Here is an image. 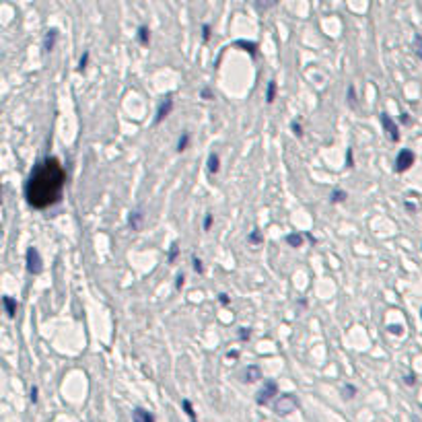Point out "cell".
Wrapping results in <instances>:
<instances>
[{
	"label": "cell",
	"instance_id": "40",
	"mask_svg": "<svg viewBox=\"0 0 422 422\" xmlns=\"http://www.w3.org/2000/svg\"><path fill=\"white\" fill-rule=\"evenodd\" d=\"M402 124H410V118H408V114H402Z\"/></svg>",
	"mask_w": 422,
	"mask_h": 422
},
{
	"label": "cell",
	"instance_id": "35",
	"mask_svg": "<svg viewBox=\"0 0 422 422\" xmlns=\"http://www.w3.org/2000/svg\"><path fill=\"white\" fill-rule=\"evenodd\" d=\"M212 220H214V219H212V214L208 212V214H206V217H204V225H202V227H204V231H208V229L212 227Z\"/></svg>",
	"mask_w": 422,
	"mask_h": 422
},
{
	"label": "cell",
	"instance_id": "41",
	"mask_svg": "<svg viewBox=\"0 0 422 422\" xmlns=\"http://www.w3.org/2000/svg\"><path fill=\"white\" fill-rule=\"evenodd\" d=\"M406 208H408L410 212H414V210H416V206H414V204H412V202H406Z\"/></svg>",
	"mask_w": 422,
	"mask_h": 422
},
{
	"label": "cell",
	"instance_id": "15",
	"mask_svg": "<svg viewBox=\"0 0 422 422\" xmlns=\"http://www.w3.org/2000/svg\"><path fill=\"white\" fill-rule=\"evenodd\" d=\"M346 198H348V194L344 192V189L336 187L334 192L330 194V202H332V204H342V202H346Z\"/></svg>",
	"mask_w": 422,
	"mask_h": 422
},
{
	"label": "cell",
	"instance_id": "37",
	"mask_svg": "<svg viewBox=\"0 0 422 422\" xmlns=\"http://www.w3.org/2000/svg\"><path fill=\"white\" fill-rule=\"evenodd\" d=\"M346 165H348V167H354V157H352V149L346 151Z\"/></svg>",
	"mask_w": 422,
	"mask_h": 422
},
{
	"label": "cell",
	"instance_id": "21",
	"mask_svg": "<svg viewBox=\"0 0 422 422\" xmlns=\"http://www.w3.org/2000/svg\"><path fill=\"white\" fill-rule=\"evenodd\" d=\"M177 255H179V245H177V241H173V243H171V247H169V255H167L169 264H175Z\"/></svg>",
	"mask_w": 422,
	"mask_h": 422
},
{
	"label": "cell",
	"instance_id": "4",
	"mask_svg": "<svg viewBox=\"0 0 422 422\" xmlns=\"http://www.w3.org/2000/svg\"><path fill=\"white\" fill-rule=\"evenodd\" d=\"M25 264H27V272L29 274H41L44 270V260L35 247H29L27 253H25Z\"/></svg>",
	"mask_w": 422,
	"mask_h": 422
},
{
	"label": "cell",
	"instance_id": "43",
	"mask_svg": "<svg viewBox=\"0 0 422 422\" xmlns=\"http://www.w3.org/2000/svg\"><path fill=\"white\" fill-rule=\"evenodd\" d=\"M420 408H422V406H420Z\"/></svg>",
	"mask_w": 422,
	"mask_h": 422
},
{
	"label": "cell",
	"instance_id": "38",
	"mask_svg": "<svg viewBox=\"0 0 422 422\" xmlns=\"http://www.w3.org/2000/svg\"><path fill=\"white\" fill-rule=\"evenodd\" d=\"M219 301H220V305H229L231 303L229 295H225V292H220V295H219Z\"/></svg>",
	"mask_w": 422,
	"mask_h": 422
},
{
	"label": "cell",
	"instance_id": "26",
	"mask_svg": "<svg viewBox=\"0 0 422 422\" xmlns=\"http://www.w3.org/2000/svg\"><path fill=\"white\" fill-rule=\"evenodd\" d=\"M414 51H416V56L422 60V35H420V33H416V35H414Z\"/></svg>",
	"mask_w": 422,
	"mask_h": 422
},
{
	"label": "cell",
	"instance_id": "19",
	"mask_svg": "<svg viewBox=\"0 0 422 422\" xmlns=\"http://www.w3.org/2000/svg\"><path fill=\"white\" fill-rule=\"evenodd\" d=\"M274 99H276V81H270L266 89V103H274Z\"/></svg>",
	"mask_w": 422,
	"mask_h": 422
},
{
	"label": "cell",
	"instance_id": "42",
	"mask_svg": "<svg viewBox=\"0 0 422 422\" xmlns=\"http://www.w3.org/2000/svg\"><path fill=\"white\" fill-rule=\"evenodd\" d=\"M420 320H422V309H420Z\"/></svg>",
	"mask_w": 422,
	"mask_h": 422
},
{
	"label": "cell",
	"instance_id": "30",
	"mask_svg": "<svg viewBox=\"0 0 422 422\" xmlns=\"http://www.w3.org/2000/svg\"><path fill=\"white\" fill-rule=\"evenodd\" d=\"M210 33H212L210 25H208V23H204V25H202V39H204V41H208V39H210Z\"/></svg>",
	"mask_w": 422,
	"mask_h": 422
},
{
	"label": "cell",
	"instance_id": "1",
	"mask_svg": "<svg viewBox=\"0 0 422 422\" xmlns=\"http://www.w3.org/2000/svg\"><path fill=\"white\" fill-rule=\"evenodd\" d=\"M66 184V171L56 157H48L39 161L25 184V198L29 206L37 210H46L54 206L62 198V189Z\"/></svg>",
	"mask_w": 422,
	"mask_h": 422
},
{
	"label": "cell",
	"instance_id": "3",
	"mask_svg": "<svg viewBox=\"0 0 422 422\" xmlns=\"http://www.w3.org/2000/svg\"><path fill=\"white\" fill-rule=\"evenodd\" d=\"M274 398H278V385H276V381H272V379H270V381H266L262 389L257 391L255 404H257V406H268Z\"/></svg>",
	"mask_w": 422,
	"mask_h": 422
},
{
	"label": "cell",
	"instance_id": "5",
	"mask_svg": "<svg viewBox=\"0 0 422 422\" xmlns=\"http://www.w3.org/2000/svg\"><path fill=\"white\" fill-rule=\"evenodd\" d=\"M414 152L408 151V149H402L398 152V157H395V171L398 173H404V171H408L412 165H414Z\"/></svg>",
	"mask_w": 422,
	"mask_h": 422
},
{
	"label": "cell",
	"instance_id": "20",
	"mask_svg": "<svg viewBox=\"0 0 422 422\" xmlns=\"http://www.w3.org/2000/svg\"><path fill=\"white\" fill-rule=\"evenodd\" d=\"M247 243H252V245H257V243H264V235L260 233V231H252L249 233V237H247Z\"/></svg>",
	"mask_w": 422,
	"mask_h": 422
},
{
	"label": "cell",
	"instance_id": "9",
	"mask_svg": "<svg viewBox=\"0 0 422 422\" xmlns=\"http://www.w3.org/2000/svg\"><path fill=\"white\" fill-rule=\"evenodd\" d=\"M260 379H262V369L257 367V365H249L245 369V373H243V381L245 383H255V381H260Z\"/></svg>",
	"mask_w": 422,
	"mask_h": 422
},
{
	"label": "cell",
	"instance_id": "11",
	"mask_svg": "<svg viewBox=\"0 0 422 422\" xmlns=\"http://www.w3.org/2000/svg\"><path fill=\"white\" fill-rule=\"evenodd\" d=\"M56 39H58V31L56 29H50L48 33H46V37H44V50L46 51H51L56 48Z\"/></svg>",
	"mask_w": 422,
	"mask_h": 422
},
{
	"label": "cell",
	"instance_id": "16",
	"mask_svg": "<svg viewBox=\"0 0 422 422\" xmlns=\"http://www.w3.org/2000/svg\"><path fill=\"white\" fill-rule=\"evenodd\" d=\"M182 408H184L186 416H187L189 420L198 422V416H196V410H194V406H192V402H189V400H182Z\"/></svg>",
	"mask_w": 422,
	"mask_h": 422
},
{
	"label": "cell",
	"instance_id": "25",
	"mask_svg": "<svg viewBox=\"0 0 422 422\" xmlns=\"http://www.w3.org/2000/svg\"><path fill=\"white\" fill-rule=\"evenodd\" d=\"M192 268H194V272L196 274H204V264H202V260L200 257H192Z\"/></svg>",
	"mask_w": 422,
	"mask_h": 422
},
{
	"label": "cell",
	"instance_id": "27",
	"mask_svg": "<svg viewBox=\"0 0 422 422\" xmlns=\"http://www.w3.org/2000/svg\"><path fill=\"white\" fill-rule=\"evenodd\" d=\"M89 51H84V54L81 56V60H79V72H84L87 70V64H89Z\"/></svg>",
	"mask_w": 422,
	"mask_h": 422
},
{
	"label": "cell",
	"instance_id": "13",
	"mask_svg": "<svg viewBox=\"0 0 422 422\" xmlns=\"http://www.w3.org/2000/svg\"><path fill=\"white\" fill-rule=\"evenodd\" d=\"M220 171V157L217 152H210L208 154V173H212V175H217Z\"/></svg>",
	"mask_w": 422,
	"mask_h": 422
},
{
	"label": "cell",
	"instance_id": "14",
	"mask_svg": "<svg viewBox=\"0 0 422 422\" xmlns=\"http://www.w3.org/2000/svg\"><path fill=\"white\" fill-rule=\"evenodd\" d=\"M2 303H4V309H6V315L13 320V317L17 315V301L13 297H2Z\"/></svg>",
	"mask_w": 422,
	"mask_h": 422
},
{
	"label": "cell",
	"instance_id": "6",
	"mask_svg": "<svg viewBox=\"0 0 422 422\" xmlns=\"http://www.w3.org/2000/svg\"><path fill=\"white\" fill-rule=\"evenodd\" d=\"M379 119H381V126H383V130L387 134V138H389L391 142H400V130H398V126H395L393 119L387 114H381Z\"/></svg>",
	"mask_w": 422,
	"mask_h": 422
},
{
	"label": "cell",
	"instance_id": "28",
	"mask_svg": "<svg viewBox=\"0 0 422 422\" xmlns=\"http://www.w3.org/2000/svg\"><path fill=\"white\" fill-rule=\"evenodd\" d=\"M290 130H292V134H295L297 138H303L305 132H303V126H301L299 122H292V124H290Z\"/></svg>",
	"mask_w": 422,
	"mask_h": 422
},
{
	"label": "cell",
	"instance_id": "33",
	"mask_svg": "<svg viewBox=\"0 0 422 422\" xmlns=\"http://www.w3.org/2000/svg\"><path fill=\"white\" fill-rule=\"evenodd\" d=\"M387 330H389V334H395V336H402V334H404V328H402V325H395V323L387 325Z\"/></svg>",
	"mask_w": 422,
	"mask_h": 422
},
{
	"label": "cell",
	"instance_id": "8",
	"mask_svg": "<svg viewBox=\"0 0 422 422\" xmlns=\"http://www.w3.org/2000/svg\"><path fill=\"white\" fill-rule=\"evenodd\" d=\"M142 220H144V210L136 208V210L130 212V217H128V225H130L132 231H138L142 227Z\"/></svg>",
	"mask_w": 422,
	"mask_h": 422
},
{
	"label": "cell",
	"instance_id": "17",
	"mask_svg": "<svg viewBox=\"0 0 422 422\" xmlns=\"http://www.w3.org/2000/svg\"><path fill=\"white\" fill-rule=\"evenodd\" d=\"M189 144V132H182V136L177 138V144H175V151L177 152H184Z\"/></svg>",
	"mask_w": 422,
	"mask_h": 422
},
{
	"label": "cell",
	"instance_id": "2",
	"mask_svg": "<svg viewBox=\"0 0 422 422\" xmlns=\"http://www.w3.org/2000/svg\"><path fill=\"white\" fill-rule=\"evenodd\" d=\"M297 408H299V400H297V395H292V393H282L276 398V402H274V412H276L278 416H288Z\"/></svg>",
	"mask_w": 422,
	"mask_h": 422
},
{
	"label": "cell",
	"instance_id": "39",
	"mask_svg": "<svg viewBox=\"0 0 422 422\" xmlns=\"http://www.w3.org/2000/svg\"><path fill=\"white\" fill-rule=\"evenodd\" d=\"M227 358H229V360H237V358H239V350H229V352H227Z\"/></svg>",
	"mask_w": 422,
	"mask_h": 422
},
{
	"label": "cell",
	"instance_id": "7",
	"mask_svg": "<svg viewBox=\"0 0 422 422\" xmlns=\"http://www.w3.org/2000/svg\"><path fill=\"white\" fill-rule=\"evenodd\" d=\"M171 109H173V97H165L161 103H159V107H157V116H154V124H161L163 119H165L169 114H171Z\"/></svg>",
	"mask_w": 422,
	"mask_h": 422
},
{
	"label": "cell",
	"instance_id": "18",
	"mask_svg": "<svg viewBox=\"0 0 422 422\" xmlns=\"http://www.w3.org/2000/svg\"><path fill=\"white\" fill-rule=\"evenodd\" d=\"M287 243L290 247H301V245H303V235H301V233H288L287 235Z\"/></svg>",
	"mask_w": 422,
	"mask_h": 422
},
{
	"label": "cell",
	"instance_id": "32",
	"mask_svg": "<svg viewBox=\"0 0 422 422\" xmlns=\"http://www.w3.org/2000/svg\"><path fill=\"white\" fill-rule=\"evenodd\" d=\"M404 383H406L408 387H414L416 385V375L414 373H408L406 377H404Z\"/></svg>",
	"mask_w": 422,
	"mask_h": 422
},
{
	"label": "cell",
	"instance_id": "23",
	"mask_svg": "<svg viewBox=\"0 0 422 422\" xmlns=\"http://www.w3.org/2000/svg\"><path fill=\"white\" fill-rule=\"evenodd\" d=\"M342 395H344V398H346V400H352V398H354V395H356V387H354V385H350V383H348V385H344Z\"/></svg>",
	"mask_w": 422,
	"mask_h": 422
},
{
	"label": "cell",
	"instance_id": "29",
	"mask_svg": "<svg viewBox=\"0 0 422 422\" xmlns=\"http://www.w3.org/2000/svg\"><path fill=\"white\" fill-rule=\"evenodd\" d=\"M237 336H239L241 342H247L249 338H252V330H249V328H239V334H237Z\"/></svg>",
	"mask_w": 422,
	"mask_h": 422
},
{
	"label": "cell",
	"instance_id": "31",
	"mask_svg": "<svg viewBox=\"0 0 422 422\" xmlns=\"http://www.w3.org/2000/svg\"><path fill=\"white\" fill-rule=\"evenodd\" d=\"M184 284H186V274L182 272V274H177V278H175V288H177V290H182V288H184Z\"/></svg>",
	"mask_w": 422,
	"mask_h": 422
},
{
	"label": "cell",
	"instance_id": "34",
	"mask_svg": "<svg viewBox=\"0 0 422 422\" xmlns=\"http://www.w3.org/2000/svg\"><path fill=\"white\" fill-rule=\"evenodd\" d=\"M200 97H202V99H206V101H208V99H212L214 95H212L210 87H202V91H200Z\"/></svg>",
	"mask_w": 422,
	"mask_h": 422
},
{
	"label": "cell",
	"instance_id": "22",
	"mask_svg": "<svg viewBox=\"0 0 422 422\" xmlns=\"http://www.w3.org/2000/svg\"><path fill=\"white\" fill-rule=\"evenodd\" d=\"M346 101H348V105H350V107H356V91H354V84H348Z\"/></svg>",
	"mask_w": 422,
	"mask_h": 422
},
{
	"label": "cell",
	"instance_id": "12",
	"mask_svg": "<svg viewBox=\"0 0 422 422\" xmlns=\"http://www.w3.org/2000/svg\"><path fill=\"white\" fill-rule=\"evenodd\" d=\"M136 39H138L140 46H149L151 44V29L146 27V25H140L138 33H136Z\"/></svg>",
	"mask_w": 422,
	"mask_h": 422
},
{
	"label": "cell",
	"instance_id": "10",
	"mask_svg": "<svg viewBox=\"0 0 422 422\" xmlns=\"http://www.w3.org/2000/svg\"><path fill=\"white\" fill-rule=\"evenodd\" d=\"M132 418H134V422H157L151 412L144 410V408H136V410L132 412Z\"/></svg>",
	"mask_w": 422,
	"mask_h": 422
},
{
	"label": "cell",
	"instance_id": "24",
	"mask_svg": "<svg viewBox=\"0 0 422 422\" xmlns=\"http://www.w3.org/2000/svg\"><path fill=\"white\" fill-rule=\"evenodd\" d=\"M235 46H239V48H245V51H249L252 56H255V50H257V46L255 44H252V41H237Z\"/></svg>",
	"mask_w": 422,
	"mask_h": 422
},
{
	"label": "cell",
	"instance_id": "36",
	"mask_svg": "<svg viewBox=\"0 0 422 422\" xmlns=\"http://www.w3.org/2000/svg\"><path fill=\"white\" fill-rule=\"evenodd\" d=\"M29 398H31V402H33V404H37V400H39V389H37V387H31Z\"/></svg>",
	"mask_w": 422,
	"mask_h": 422
}]
</instances>
